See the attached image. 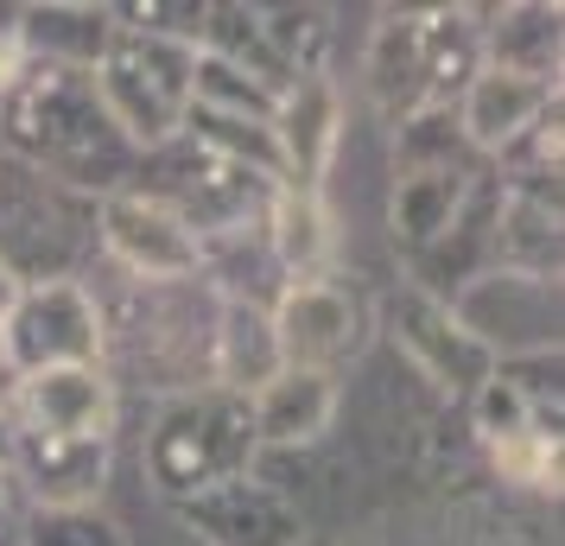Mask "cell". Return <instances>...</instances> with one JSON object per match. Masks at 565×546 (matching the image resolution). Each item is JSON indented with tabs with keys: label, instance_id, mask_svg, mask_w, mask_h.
<instances>
[{
	"label": "cell",
	"instance_id": "obj_1",
	"mask_svg": "<svg viewBox=\"0 0 565 546\" xmlns=\"http://www.w3.org/2000/svg\"><path fill=\"white\" fill-rule=\"evenodd\" d=\"M26 83L7 89V128L13 140L39 159V172L71 191L89 184H115L134 165V147L115 133V121L96 103V83L89 71H20Z\"/></svg>",
	"mask_w": 565,
	"mask_h": 546
},
{
	"label": "cell",
	"instance_id": "obj_2",
	"mask_svg": "<svg viewBox=\"0 0 565 546\" xmlns=\"http://www.w3.org/2000/svg\"><path fill=\"white\" fill-rule=\"evenodd\" d=\"M191 77H198V45L179 32H108L96 57V103L115 121L128 147H166L191 115Z\"/></svg>",
	"mask_w": 565,
	"mask_h": 546
},
{
	"label": "cell",
	"instance_id": "obj_3",
	"mask_svg": "<svg viewBox=\"0 0 565 546\" xmlns=\"http://www.w3.org/2000/svg\"><path fill=\"white\" fill-rule=\"evenodd\" d=\"M96 242V210L39 165H0V267L26 287H52Z\"/></svg>",
	"mask_w": 565,
	"mask_h": 546
},
{
	"label": "cell",
	"instance_id": "obj_4",
	"mask_svg": "<svg viewBox=\"0 0 565 546\" xmlns=\"http://www.w3.org/2000/svg\"><path fill=\"white\" fill-rule=\"evenodd\" d=\"M7 331V363L13 375H39V368H96L103 356V318L89 306L77 280H52L13 299V312L0 318Z\"/></svg>",
	"mask_w": 565,
	"mask_h": 546
},
{
	"label": "cell",
	"instance_id": "obj_5",
	"mask_svg": "<svg viewBox=\"0 0 565 546\" xmlns=\"http://www.w3.org/2000/svg\"><path fill=\"white\" fill-rule=\"evenodd\" d=\"M96 235H103L108 255L121 260L134 280H147V287L184 280L204 260V235L191 229L172 204H159L153 191H115L96 210Z\"/></svg>",
	"mask_w": 565,
	"mask_h": 546
},
{
	"label": "cell",
	"instance_id": "obj_6",
	"mask_svg": "<svg viewBox=\"0 0 565 546\" xmlns=\"http://www.w3.org/2000/svg\"><path fill=\"white\" fill-rule=\"evenodd\" d=\"M274 324V350H280V368H306V375H331V363L356 356V331H362V306L331 280H299L286 287L280 312L267 318Z\"/></svg>",
	"mask_w": 565,
	"mask_h": 546
},
{
	"label": "cell",
	"instance_id": "obj_7",
	"mask_svg": "<svg viewBox=\"0 0 565 546\" xmlns=\"http://www.w3.org/2000/svg\"><path fill=\"white\" fill-rule=\"evenodd\" d=\"M20 414L32 432H57V439H108V419H115V394L96 368H39L20 375Z\"/></svg>",
	"mask_w": 565,
	"mask_h": 546
},
{
	"label": "cell",
	"instance_id": "obj_8",
	"mask_svg": "<svg viewBox=\"0 0 565 546\" xmlns=\"http://www.w3.org/2000/svg\"><path fill=\"white\" fill-rule=\"evenodd\" d=\"M553 108V83H534V77H514V71H477L470 89H463V115H458V133L483 153H502L514 147L521 133L534 128L540 115Z\"/></svg>",
	"mask_w": 565,
	"mask_h": 546
},
{
	"label": "cell",
	"instance_id": "obj_9",
	"mask_svg": "<svg viewBox=\"0 0 565 546\" xmlns=\"http://www.w3.org/2000/svg\"><path fill=\"white\" fill-rule=\"evenodd\" d=\"M103 458L108 451L103 445H89V439H57V432H32V426H20L7 464L26 470V483L39 490L45 508H83V502L96 495V483H103Z\"/></svg>",
	"mask_w": 565,
	"mask_h": 546
},
{
	"label": "cell",
	"instance_id": "obj_10",
	"mask_svg": "<svg viewBox=\"0 0 565 546\" xmlns=\"http://www.w3.org/2000/svg\"><path fill=\"white\" fill-rule=\"evenodd\" d=\"M274 147H280V172H292L286 184H306L324 172V159H331L337 147V96L331 83L318 77H299L292 89H286L280 103H274Z\"/></svg>",
	"mask_w": 565,
	"mask_h": 546
},
{
	"label": "cell",
	"instance_id": "obj_11",
	"mask_svg": "<svg viewBox=\"0 0 565 546\" xmlns=\"http://www.w3.org/2000/svg\"><path fill=\"white\" fill-rule=\"evenodd\" d=\"M210 368H216V382L235 394H260L274 375H280V350H274V324L260 306H242L230 299L223 318H216V331H210Z\"/></svg>",
	"mask_w": 565,
	"mask_h": 546
},
{
	"label": "cell",
	"instance_id": "obj_12",
	"mask_svg": "<svg viewBox=\"0 0 565 546\" xmlns=\"http://www.w3.org/2000/svg\"><path fill=\"white\" fill-rule=\"evenodd\" d=\"M401 338H407V350L433 368L445 388H483L489 382V350L463 338L458 318L445 312V306H433V299H407Z\"/></svg>",
	"mask_w": 565,
	"mask_h": 546
},
{
	"label": "cell",
	"instance_id": "obj_13",
	"mask_svg": "<svg viewBox=\"0 0 565 546\" xmlns=\"http://www.w3.org/2000/svg\"><path fill=\"white\" fill-rule=\"evenodd\" d=\"M369 96L387 115H413L433 103L426 83V20H382L375 52H369Z\"/></svg>",
	"mask_w": 565,
	"mask_h": 546
},
{
	"label": "cell",
	"instance_id": "obj_14",
	"mask_svg": "<svg viewBox=\"0 0 565 546\" xmlns=\"http://www.w3.org/2000/svg\"><path fill=\"white\" fill-rule=\"evenodd\" d=\"M337 394H331V375H306V368H280L267 388L255 394V439H274V445H299L311 432H324Z\"/></svg>",
	"mask_w": 565,
	"mask_h": 546
},
{
	"label": "cell",
	"instance_id": "obj_15",
	"mask_svg": "<svg viewBox=\"0 0 565 546\" xmlns=\"http://www.w3.org/2000/svg\"><path fill=\"white\" fill-rule=\"evenodd\" d=\"M108 13L89 7H52V13H26V26H13L20 57H45L52 71H89L108 45Z\"/></svg>",
	"mask_w": 565,
	"mask_h": 546
},
{
	"label": "cell",
	"instance_id": "obj_16",
	"mask_svg": "<svg viewBox=\"0 0 565 546\" xmlns=\"http://www.w3.org/2000/svg\"><path fill=\"white\" fill-rule=\"evenodd\" d=\"M463 204V172H401L394 191V229L407 235L413 248H426L451 229V216Z\"/></svg>",
	"mask_w": 565,
	"mask_h": 546
},
{
	"label": "cell",
	"instance_id": "obj_17",
	"mask_svg": "<svg viewBox=\"0 0 565 546\" xmlns=\"http://www.w3.org/2000/svg\"><path fill=\"white\" fill-rule=\"evenodd\" d=\"M274 255L292 274H311L318 260L331 255V229H324L318 191H306V184H280L274 191Z\"/></svg>",
	"mask_w": 565,
	"mask_h": 546
},
{
	"label": "cell",
	"instance_id": "obj_18",
	"mask_svg": "<svg viewBox=\"0 0 565 546\" xmlns=\"http://www.w3.org/2000/svg\"><path fill=\"white\" fill-rule=\"evenodd\" d=\"M495 464L509 470L514 483H534V490H559V432H514V439L495 445Z\"/></svg>",
	"mask_w": 565,
	"mask_h": 546
},
{
	"label": "cell",
	"instance_id": "obj_19",
	"mask_svg": "<svg viewBox=\"0 0 565 546\" xmlns=\"http://www.w3.org/2000/svg\"><path fill=\"white\" fill-rule=\"evenodd\" d=\"M26 546H121V540H115V527H108L103 515H89V508H39Z\"/></svg>",
	"mask_w": 565,
	"mask_h": 546
},
{
	"label": "cell",
	"instance_id": "obj_20",
	"mask_svg": "<svg viewBox=\"0 0 565 546\" xmlns=\"http://www.w3.org/2000/svg\"><path fill=\"white\" fill-rule=\"evenodd\" d=\"M477 419H483V432L495 445L514 439V432H527V394L502 382V375H489L483 388H477Z\"/></svg>",
	"mask_w": 565,
	"mask_h": 546
},
{
	"label": "cell",
	"instance_id": "obj_21",
	"mask_svg": "<svg viewBox=\"0 0 565 546\" xmlns=\"http://www.w3.org/2000/svg\"><path fill=\"white\" fill-rule=\"evenodd\" d=\"M20 292H26V287H20V280H13V274H7V267H0V318L13 312V299H20Z\"/></svg>",
	"mask_w": 565,
	"mask_h": 546
},
{
	"label": "cell",
	"instance_id": "obj_22",
	"mask_svg": "<svg viewBox=\"0 0 565 546\" xmlns=\"http://www.w3.org/2000/svg\"><path fill=\"white\" fill-rule=\"evenodd\" d=\"M7 458H13V426L0 419V464H7Z\"/></svg>",
	"mask_w": 565,
	"mask_h": 546
}]
</instances>
